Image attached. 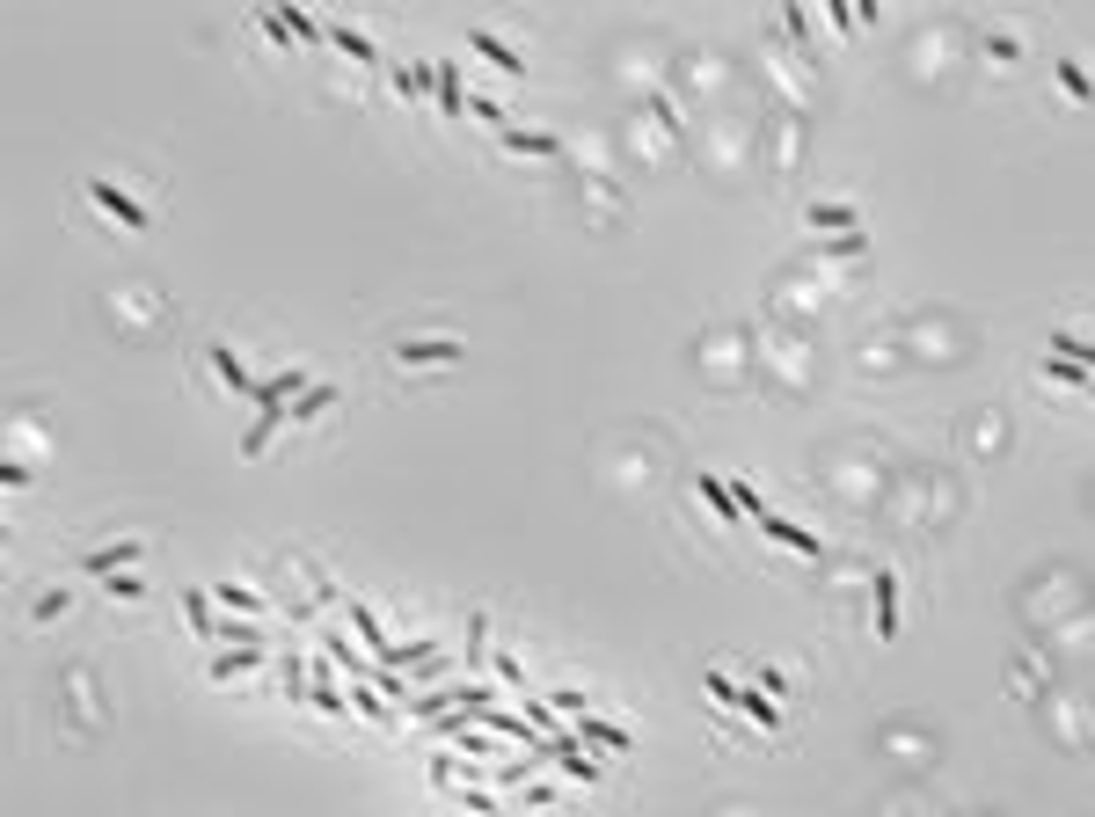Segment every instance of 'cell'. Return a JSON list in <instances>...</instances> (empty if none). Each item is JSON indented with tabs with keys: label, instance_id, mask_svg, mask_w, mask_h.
Segmentation results:
<instances>
[{
	"label": "cell",
	"instance_id": "1",
	"mask_svg": "<svg viewBox=\"0 0 1095 817\" xmlns=\"http://www.w3.org/2000/svg\"><path fill=\"white\" fill-rule=\"evenodd\" d=\"M431 96H438V118L461 124L467 110H475V96H467V66H453V59H431Z\"/></svg>",
	"mask_w": 1095,
	"mask_h": 817
},
{
	"label": "cell",
	"instance_id": "2",
	"mask_svg": "<svg viewBox=\"0 0 1095 817\" xmlns=\"http://www.w3.org/2000/svg\"><path fill=\"white\" fill-rule=\"evenodd\" d=\"M88 205H102V212L118 219V227H132V234H146V227H154V212H146L139 197L124 191V183H102V175L88 183Z\"/></svg>",
	"mask_w": 1095,
	"mask_h": 817
},
{
	"label": "cell",
	"instance_id": "3",
	"mask_svg": "<svg viewBox=\"0 0 1095 817\" xmlns=\"http://www.w3.org/2000/svg\"><path fill=\"white\" fill-rule=\"evenodd\" d=\"M343 621H351V635H358V643H365V657H373V664H380V672H388V657H394V643H388V627L373 621V606H365V599H343Z\"/></svg>",
	"mask_w": 1095,
	"mask_h": 817
},
{
	"label": "cell",
	"instance_id": "4",
	"mask_svg": "<svg viewBox=\"0 0 1095 817\" xmlns=\"http://www.w3.org/2000/svg\"><path fill=\"white\" fill-rule=\"evenodd\" d=\"M869 606H876V643L899 635V577L891 570H869Z\"/></svg>",
	"mask_w": 1095,
	"mask_h": 817
},
{
	"label": "cell",
	"instance_id": "5",
	"mask_svg": "<svg viewBox=\"0 0 1095 817\" xmlns=\"http://www.w3.org/2000/svg\"><path fill=\"white\" fill-rule=\"evenodd\" d=\"M388 358L394 365H453V358H467V351H461V337H424V343H394Z\"/></svg>",
	"mask_w": 1095,
	"mask_h": 817
},
{
	"label": "cell",
	"instance_id": "6",
	"mask_svg": "<svg viewBox=\"0 0 1095 817\" xmlns=\"http://www.w3.org/2000/svg\"><path fill=\"white\" fill-rule=\"evenodd\" d=\"M759 533H767V540H775V548L803 554V562H818V554H826V540H818V533H803V526H789V519H775V511H767V519H759Z\"/></svg>",
	"mask_w": 1095,
	"mask_h": 817
},
{
	"label": "cell",
	"instance_id": "7",
	"mask_svg": "<svg viewBox=\"0 0 1095 817\" xmlns=\"http://www.w3.org/2000/svg\"><path fill=\"white\" fill-rule=\"evenodd\" d=\"M694 497H702V504L716 511L730 533H745V511H738V497H730V481H723V475H694Z\"/></svg>",
	"mask_w": 1095,
	"mask_h": 817
},
{
	"label": "cell",
	"instance_id": "8",
	"mask_svg": "<svg viewBox=\"0 0 1095 817\" xmlns=\"http://www.w3.org/2000/svg\"><path fill=\"white\" fill-rule=\"evenodd\" d=\"M139 554H146V540H110V548L81 554V570H88V577H118V570H132Z\"/></svg>",
	"mask_w": 1095,
	"mask_h": 817
},
{
	"label": "cell",
	"instance_id": "9",
	"mask_svg": "<svg viewBox=\"0 0 1095 817\" xmlns=\"http://www.w3.org/2000/svg\"><path fill=\"white\" fill-rule=\"evenodd\" d=\"M467 45L483 51V59H489V66H497V73H511V81L526 73V59H519V45H504L497 29H483V23H475V29H467Z\"/></svg>",
	"mask_w": 1095,
	"mask_h": 817
},
{
	"label": "cell",
	"instance_id": "10",
	"mask_svg": "<svg viewBox=\"0 0 1095 817\" xmlns=\"http://www.w3.org/2000/svg\"><path fill=\"white\" fill-rule=\"evenodd\" d=\"M183 621H191V635H197L205 649L219 643V621H212V584H191V592H183Z\"/></svg>",
	"mask_w": 1095,
	"mask_h": 817
},
{
	"label": "cell",
	"instance_id": "11",
	"mask_svg": "<svg viewBox=\"0 0 1095 817\" xmlns=\"http://www.w3.org/2000/svg\"><path fill=\"white\" fill-rule=\"evenodd\" d=\"M570 730H577V737H592V745H607V752H635V730H621V722H599L592 708H584V716H570Z\"/></svg>",
	"mask_w": 1095,
	"mask_h": 817
},
{
	"label": "cell",
	"instance_id": "12",
	"mask_svg": "<svg viewBox=\"0 0 1095 817\" xmlns=\"http://www.w3.org/2000/svg\"><path fill=\"white\" fill-rule=\"evenodd\" d=\"M497 146H511V154H540V161H556V154H562L556 132H526V124H504V132H497Z\"/></svg>",
	"mask_w": 1095,
	"mask_h": 817
},
{
	"label": "cell",
	"instance_id": "13",
	"mask_svg": "<svg viewBox=\"0 0 1095 817\" xmlns=\"http://www.w3.org/2000/svg\"><path fill=\"white\" fill-rule=\"evenodd\" d=\"M264 664H270L264 649H227V657H212V664H205V679H212V686H227V679H242V672H264Z\"/></svg>",
	"mask_w": 1095,
	"mask_h": 817
},
{
	"label": "cell",
	"instance_id": "14",
	"mask_svg": "<svg viewBox=\"0 0 1095 817\" xmlns=\"http://www.w3.org/2000/svg\"><path fill=\"white\" fill-rule=\"evenodd\" d=\"M278 23H285L300 45H329V23H321L315 8H278Z\"/></svg>",
	"mask_w": 1095,
	"mask_h": 817
},
{
	"label": "cell",
	"instance_id": "15",
	"mask_svg": "<svg viewBox=\"0 0 1095 817\" xmlns=\"http://www.w3.org/2000/svg\"><path fill=\"white\" fill-rule=\"evenodd\" d=\"M212 592H219V606H227V613H242V621L270 613V599H264V592H248V584H212Z\"/></svg>",
	"mask_w": 1095,
	"mask_h": 817
},
{
	"label": "cell",
	"instance_id": "16",
	"mask_svg": "<svg viewBox=\"0 0 1095 817\" xmlns=\"http://www.w3.org/2000/svg\"><path fill=\"white\" fill-rule=\"evenodd\" d=\"M329 45H337V51H351L358 66H380V51H373V37H365V29H351V23H329Z\"/></svg>",
	"mask_w": 1095,
	"mask_h": 817
},
{
	"label": "cell",
	"instance_id": "17",
	"mask_svg": "<svg viewBox=\"0 0 1095 817\" xmlns=\"http://www.w3.org/2000/svg\"><path fill=\"white\" fill-rule=\"evenodd\" d=\"M329 402H337V387H329V380H315V387H307V394H300V402L285 408V424H315V416H321V408H329Z\"/></svg>",
	"mask_w": 1095,
	"mask_h": 817
},
{
	"label": "cell",
	"instance_id": "18",
	"mask_svg": "<svg viewBox=\"0 0 1095 817\" xmlns=\"http://www.w3.org/2000/svg\"><path fill=\"white\" fill-rule=\"evenodd\" d=\"M803 219H811V227H826V234H854V227H862L854 205H803Z\"/></svg>",
	"mask_w": 1095,
	"mask_h": 817
},
{
	"label": "cell",
	"instance_id": "19",
	"mask_svg": "<svg viewBox=\"0 0 1095 817\" xmlns=\"http://www.w3.org/2000/svg\"><path fill=\"white\" fill-rule=\"evenodd\" d=\"M1051 351H1059V358H1073V365H1088V373H1095V337H1073L1067 321L1051 329Z\"/></svg>",
	"mask_w": 1095,
	"mask_h": 817
},
{
	"label": "cell",
	"instance_id": "20",
	"mask_svg": "<svg viewBox=\"0 0 1095 817\" xmlns=\"http://www.w3.org/2000/svg\"><path fill=\"white\" fill-rule=\"evenodd\" d=\"M212 365H219V380H227V387H242V394H256V373H248V365L234 358L227 343H212Z\"/></svg>",
	"mask_w": 1095,
	"mask_h": 817
},
{
	"label": "cell",
	"instance_id": "21",
	"mask_svg": "<svg viewBox=\"0 0 1095 817\" xmlns=\"http://www.w3.org/2000/svg\"><path fill=\"white\" fill-rule=\"evenodd\" d=\"M394 88H402L410 102H424V96H431V59H416V66H394Z\"/></svg>",
	"mask_w": 1095,
	"mask_h": 817
},
{
	"label": "cell",
	"instance_id": "22",
	"mask_svg": "<svg viewBox=\"0 0 1095 817\" xmlns=\"http://www.w3.org/2000/svg\"><path fill=\"white\" fill-rule=\"evenodd\" d=\"M1059 88H1067L1073 102H1088V96H1095V81H1088V66H1081V59H1059Z\"/></svg>",
	"mask_w": 1095,
	"mask_h": 817
},
{
	"label": "cell",
	"instance_id": "23",
	"mask_svg": "<svg viewBox=\"0 0 1095 817\" xmlns=\"http://www.w3.org/2000/svg\"><path fill=\"white\" fill-rule=\"evenodd\" d=\"M467 664H483L489 657V613H467V649H461Z\"/></svg>",
	"mask_w": 1095,
	"mask_h": 817
},
{
	"label": "cell",
	"instance_id": "24",
	"mask_svg": "<svg viewBox=\"0 0 1095 817\" xmlns=\"http://www.w3.org/2000/svg\"><path fill=\"white\" fill-rule=\"evenodd\" d=\"M102 592H110V599H124V606H139V599H146V584L132 577V570H118V577H102Z\"/></svg>",
	"mask_w": 1095,
	"mask_h": 817
},
{
	"label": "cell",
	"instance_id": "25",
	"mask_svg": "<svg viewBox=\"0 0 1095 817\" xmlns=\"http://www.w3.org/2000/svg\"><path fill=\"white\" fill-rule=\"evenodd\" d=\"M219 635H227V643H256V621H242V613H227V621H219Z\"/></svg>",
	"mask_w": 1095,
	"mask_h": 817
},
{
	"label": "cell",
	"instance_id": "26",
	"mask_svg": "<svg viewBox=\"0 0 1095 817\" xmlns=\"http://www.w3.org/2000/svg\"><path fill=\"white\" fill-rule=\"evenodd\" d=\"M497 672L511 679V694H519V686H526V664H519V657H511V649H497Z\"/></svg>",
	"mask_w": 1095,
	"mask_h": 817
},
{
	"label": "cell",
	"instance_id": "27",
	"mask_svg": "<svg viewBox=\"0 0 1095 817\" xmlns=\"http://www.w3.org/2000/svg\"><path fill=\"white\" fill-rule=\"evenodd\" d=\"M862 241H869V234H862V227H854V234H832L826 248H832V256H862Z\"/></svg>",
	"mask_w": 1095,
	"mask_h": 817
},
{
	"label": "cell",
	"instance_id": "28",
	"mask_svg": "<svg viewBox=\"0 0 1095 817\" xmlns=\"http://www.w3.org/2000/svg\"><path fill=\"white\" fill-rule=\"evenodd\" d=\"M826 23L832 29H854V0H826Z\"/></svg>",
	"mask_w": 1095,
	"mask_h": 817
}]
</instances>
